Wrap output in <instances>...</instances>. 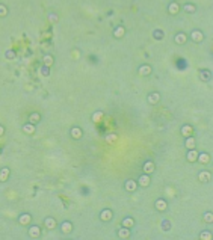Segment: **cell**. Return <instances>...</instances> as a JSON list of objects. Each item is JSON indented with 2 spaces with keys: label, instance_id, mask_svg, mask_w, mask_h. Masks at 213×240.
<instances>
[{
  "label": "cell",
  "instance_id": "6da1fadb",
  "mask_svg": "<svg viewBox=\"0 0 213 240\" xmlns=\"http://www.w3.org/2000/svg\"><path fill=\"white\" fill-rule=\"evenodd\" d=\"M190 39H192L193 42H201V41L204 39L203 32H201V30H192V33H190Z\"/></svg>",
  "mask_w": 213,
  "mask_h": 240
},
{
  "label": "cell",
  "instance_id": "7a4b0ae2",
  "mask_svg": "<svg viewBox=\"0 0 213 240\" xmlns=\"http://www.w3.org/2000/svg\"><path fill=\"white\" fill-rule=\"evenodd\" d=\"M29 236H30L32 239L39 237V236H41V230H39V227H38V225H32V227L29 228Z\"/></svg>",
  "mask_w": 213,
  "mask_h": 240
},
{
  "label": "cell",
  "instance_id": "3957f363",
  "mask_svg": "<svg viewBox=\"0 0 213 240\" xmlns=\"http://www.w3.org/2000/svg\"><path fill=\"white\" fill-rule=\"evenodd\" d=\"M186 159H187V162H189V163L196 162V159H198V152H196L195 150H189V151H187V154H186Z\"/></svg>",
  "mask_w": 213,
  "mask_h": 240
},
{
  "label": "cell",
  "instance_id": "277c9868",
  "mask_svg": "<svg viewBox=\"0 0 213 240\" xmlns=\"http://www.w3.org/2000/svg\"><path fill=\"white\" fill-rule=\"evenodd\" d=\"M174 41H175V44H185V42L187 41L186 33H183V32H178L177 35H175V38H174Z\"/></svg>",
  "mask_w": 213,
  "mask_h": 240
},
{
  "label": "cell",
  "instance_id": "5b68a950",
  "mask_svg": "<svg viewBox=\"0 0 213 240\" xmlns=\"http://www.w3.org/2000/svg\"><path fill=\"white\" fill-rule=\"evenodd\" d=\"M138 184H139V186H142V187H148V186H150V177L147 175V174L141 175V177H139V180H138Z\"/></svg>",
  "mask_w": 213,
  "mask_h": 240
},
{
  "label": "cell",
  "instance_id": "8992f818",
  "mask_svg": "<svg viewBox=\"0 0 213 240\" xmlns=\"http://www.w3.org/2000/svg\"><path fill=\"white\" fill-rule=\"evenodd\" d=\"M30 220H32L30 214H29V213H23V214H20V217H18V224H20V225H27Z\"/></svg>",
  "mask_w": 213,
  "mask_h": 240
},
{
  "label": "cell",
  "instance_id": "52a82bcc",
  "mask_svg": "<svg viewBox=\"0 0 213 240\" xmlns=\"http://www.w3.org/2000/svg\"><path fill=\"white\" fill-rule=\"evenodd\" d=\"M144 172H145L147 175L153 174V172H154V163H153V162H145V163H144Z\"/></svg>",
  "mask_w": 213,
  "mask_h": 240
},
{
  "label": "cell",
  "instance_id": "ba28073f",
  "mask_svg": "<svg viewBox=\"0 0 213 240\" xmlns=\"http://www.w3.org/2000/svg\"><path fill=\"white\" fill-rule=\"evenodd\" d=\"M136 187H138V183L135 180H127L125 181V190L128 192H135L136 190Z\"/></svg>",
  "mask_w": 213,
  "mask_h": 240
},
{
  "label": "cell",
  "instance_id": "9c48e42d",
  "mask_svg": "<svg viewBox=\"0 0 213 240\" xmlns=\"http://www.w3.org/2000/svg\"><path fill=\"white\" fill-rule=\"evenodd\" d=\"M159 100H160V94L159 92H151L148 95V103H150V104H157Z\"/></svg>",
  "mask_w": 213,
  "mask_h": 240
},
{
  "label": "cell",
  "instance_id": "30bf717a",
  "mask_svg": "<svg viewBox=\"0 0 213 240\" xmlns=\"http://www.w3.org/2000/svg\"><path fill=\"white\" fill-rule=\"evenodd\" d=\"M139 74L141 76H150L151 74V66L150 65H141L139 66Z\"/></svg>",
  "mask_w": 213,
  "mask_h": 240
},
{
  "label": "cell",
  "instance_id": "8fae6325",
  "mask_svg": "<svg viewBox=\"0 0 213 240\" xmlns=\"http://www.w3.org/2000/svg\"><path fill=\"white\" fill-rule=\"evenodd\" d=\"M100 219H101L103 222H107V220H110V219H112V212H110L109 209L103 210V212L100 213Z\"/></svg>",
  "mask_w": 213,
  "mask_h": 240
},
{
  "label": "cell",
  "instance_id": "7c38bea8",
  "mask_svg": "<svg viewBox=\"0 0 213 240\" xmlns=\"http://www.w3.org/2000/svg\"><path fill=\"white\" fill-rule=\"evenodd\" d=\"M118 237L120 239H128L130 237V228H125V227L120 228L118 230Z\"/></svg>",
  "mask_w": 213,
  "mask_h": 240
},
{
  "label": "cell",
  "instance_id": "4fadbf2b",
  "mask_svg": "<svg viewBox=\"0 0 213 240\" xmlns=\"http://www.w3.org/2000/svg\"><path fill=\"white\" fill-rule=\"evenodd\" d=\"M71 230H73L71 222H62V224H61V231H62V233L68 234V233H71Z\"/></svg>",
  "mask_w": 213,
  "mask_h": 240
},
{
  "label": "cell",
  "instance_id": "5bb4252c",
  "mask_svg": "<svg viewBox=\"0 0 213 240\" xmlns=\"http://www.w3.org/2000/svg\"><path fill=\"white\" fill-rule=\"evenodd\" d=\"M166 205H168V204H166L165 199H157V201H156V209H157L159 212H165V210H166Z\"/></svg>",
  "mask_w": 213,
  "mask_h": 240
},
{
  "label": "cell",
  "instance_id": "9a60e30c",
  "mask_svg": "<svg viewBox=\"0 0 213 240\" xmlns=\"http://www.w3.org/2000/svg\"><path fill=\"white\" fill-rule=\"evenodd\" d=\"M196 162H200V163H203V165H206V163H209L210 162V156L207 152H203V154H198V159H196Z\"/></svg>",
  "mask_w": 213,
  "mask_h": 240
},
{
  "label": "cell",
  "instance_id": "2e32d148",
  "mask_svg": "<svg viewBox=\"0 0 213 240\" xmlns=\"http://www.w3.org/2000/svg\"><path fill=\"white\" fill-rule=\"evenodd\" d=\"M198 178H200V181L207 183V181H210L212 175H210V172H207V171H203V172H200V174H198Z\"/></svg>",
  "mask_w": 213,
  "mask_h": 240
},
{
  "label": "cell",
  "instance_id": "e0dca14e",
  "mask_svg": "<svg viewBox=\"0 0 213 240\" xmlns=\"http://www.w3.org/2000/svg\"><path fill=\"white\" fill-rule=\"evenodd\" d=\"M192 133H193V128H192L190 125H183V127H182V134L185 136V138H189V136H192Z\"/></svg>",
  "mask_w": 213,
  "mask_h": 240
},
{
  "label": "cell",
  "instance_id": "ac0fdd59",
  "mask_svg": "<svg viewBox=\"0 0 213 240\" xmlns=\"http://www.w3.org/2000/svg\"><path fill=\"white\" fill-rule=\"evenodd\" d=\"M124 33H125V29L123 26H118L115 30H113V36H115V38H123Z\"/></svg>",
  "mask_w": 213,
  "mask_h": 240
},
{
  "label": "cell",
  "instance_id": "d6986e66",
  "mask_svg": "<svg viewBox=\"0 0 213 240\" xmlns=\"http://www.w3.org/2000/svg\"><path fill=\"white\" fill-rule=\"evenodd\" d=\"M39 119H41V115L36 113V112H34V113L29 115V123H30V124H36Z\"/></svg>",
  "mask_w": 213,
  "mask_h": 240
},
{
  "label": "cell",
  "instance_id": "ffe728a7",
  "mask_svg": "<svg viewBox=\"0 0 213 240\" xmlns=\"http://www.w3.org/2000/svg\"><path fill=\"white\" fill-rule=\"evenodd\" d=\"M178 9H180V6H178V3H169V6H168V11H169V14H172V15H175V14H178Z\"/></svg>",
  "mask_w": 213,
  "mask_h": 240
},
{
  "label": "cell",
  "instance_id": "44dd1931",
  "mask_svg": "<svg viewBox=\"0 0 213 240\" xmlns=\"http://www.w3.org/2000/svg\"><path fill=\"white\" fill-rule=\"evenodd\" d=\"M183 11L186 14H193L195 12V5L193 3H185L183 5Z\"/></svg>",
  "mask_w": 213,
  "mask_h": 240
},
{
  "label": "cell",
  "instance_id": "7402d4cb",
  "mask_svg": "<svg viewBox=\"0 0 213 240\" xmlns=\"http://www.w3.org/2000/svg\"><path fill=\"white\" fill-rule=\"evenodd\" d=\"M185 145H186L189 150H195V139H193V136H189V138H186Z\"/></svg>",
  "mask_w": 213,
  "mask_h": 240
},
{
  "label": "cell",
  "instance_id": "603a6c76",
  "mask_svg": "<svg viewBox=\"0 0 213 240\" xmlns=\"http://www.w3.org/2000/svg\"><path fill=\"white\" fill-rule=\"evenodd\" d=\"M71 136H73L74 139H80L82 138V130L79 127H73L71 128Z\"/></svg>",
  "mask_w": 213,
  "mask_h": 240
},
{
  "label": "cell",
  "instance_id": "cb8c5ba5",
  "mask_svg": "<svg viewBox=\"0 0 213 240\" xmlns=\"http://www.w3.org/2000/svg\"><path fill=\"white\" fill-rule=\"evenodd\" d=\"M44 225H45L47 228H55V227H56V220H55L53 217H47V219L44 220Z\"/></svg>",
  "mask_w": 213,
  "mask_h": 240
},
{
  "label": "cell",
  "instance_id": "d4e9b609",
  "mask_svg": "<svg viewBox=\"0 0 213 240\" xmlns=\"http://www.w3.org/2000/svg\"><path fill=\"white\" fill-rule=\"evenodd\" d=\"M8 175H9V169L8 168L0 169V181H6L8 180Z\"/></svg>",
  "mask_w": 213,
  "mask_h": 240
},
{
  "label": "cell",
  "instance_id": "484cf974",
  "mask_svg": "<svg viewBox=\"0 0 213 240\" xmlns=\"http://www.w3.org/2000/svg\"><path fill=\"white\" fill-rule=\"evenodd\" d=\"M133 225H135V220L132 217H125L123 220V227H125V228H132Z\"/></svg>",
  "mask_w": 213,
  "mask_h": 240
},
{
  "label": "cell",
  "instance_id": "4316f807",
  "mask_svg": "<svg viewBox=\"0 0 213 240\" xmlns=\"http://www.w3.org/2000/svg\"><path fill=\"white\" fill-rule=\"evenodd\" d=\"M23 130H24L27 134H32V133L35 131V127H34V124L29 123V124H24V125H23Z\"/></svg>",
  "mask_w": 213,
  "mask_h": 240
},
{
  "label": "cell",
  "instance_id": "83f0119b",
  "mask_svg": "<svg viewBox=\"0 0 213 240\" xmlns=\"http://www.w3.org/2000/svg\"><path fill=\"white\" fill-rule=\"evenodd\" d=\"M42 61H44V65H45V66H50V65L53 63V56H50V55H45V56L42 58Z\"/></svg>",
  "mask_w": 213,
  "mask_h": 240
},
{
  "label": "cell",
  "instance_id": "f1b7e54d",
  "mask_svg": "<svg viewBox=\"0 0 213 240\" xmlns=\"http://www.w3.org/2000/svg\"><path fill=\"white\" fill-rule=\"evenodd\" d=\"M200 239H201V240H210V239H212V233H209V231H203V233L200 234Z\"/></svg>",
  "mask_w": 213,
  "mask_h": 240
},
{
  "label": "cell",
  "instance_id": "f546056e",
  "mask_svg": "<svg viewBox=\"0 0 213 240\" xmlns=\"http://www.w3.org/2000/svg\"><path fill=\"white\" fill-rule=\"evenodd\" d=\"M153 36H154L156 39H162V38H163V30H160V29L154 30V32H153Z\"/></svg>",
  "mask_w": 213,
  "mask_h": 240
},
{
  "label": "cell",
  "instance_id": "4dcf8cb0",
  "mask_svg": "<svg viewBox=\"0 0 213 240\" xmlns=\"http://www.w3.org/2000/svg\"><path fill=\"white\" fill-rule=\"evenodd\" d=\"M204 220H206V222H209V224H212V222H213V214H212V212L204 213Z\"/></svg>",
  "mask_w": 213,
  "mask_h": 240
},
{
  "label": "cell",
  "instance_id": "1f68e13d",
  "mask_svg": "<svg viewBox=\"0 0 213 240\" xmlns=\"http://www.w3.org/2000/svg\"><path fill=\"white\" fill-rule=\"evenodd\" d=\"M101 116H103V112H95V113L92 115V121H94V123L100 121V119H101Z\"/></svg>",
  "mask_w": 213,
  "mask_h": 240
},
{
  "label": "cell",
  "instance_id": "d6a6232c",
  "mask_svg": "<svg viewBox=\"0 0 213 240\" xmlns=\"http://www.w3.org/2000/svg\"><path fill=\"white\" fill-rule=\"evenodd\" d=\"M200 79H201V80H209V79H210V73H209V71H201Z\"/></svg>",
  "mask_w": 213,
  "mask_h": 240
},
{
  "label": "cell",
  "instance_id": "836d02e7",
  "mask_svg": "<svg viewBox=\"0 0 213 240\" xmlns=\"http://www.w3.org/2000/svg\"><path fill=\"white\" fill-rule=\"evenodd\" d=\"M8 14V9H6V6L5 5H0V17H5Z\"/></svg>",
  "mask_w": 213,
  "mask_h": 240
},
{
  "label": "cell",
  "instance_id": "e575fe53",
  "mask_svg": "<svg viewBox=\"0 0 213 240\" xmlns=\"http://www.w3.org/2000/svg\"><path fill=\"white\" fill-rule=\"evenodd\" d=\"M115 139H117V136H115V134H110V136H107V138H106V141H107V142H113Z\"/></svg>",
  "mask_w": 213,
  "mask_h": 240
},
{
  "label": "cell",
  "instance_id": "d590c367",
  "mask_svg": "<svg viewBox=\"0 0 213 240\" xmlns=\"http://www.w3.org/2000/svg\"><path fill=\"white\" fill-rule=\"evenodd\" d=\"M6 58H15V53L14 51H6Z\"/></svg>",
  "mask_w": 213,
  "mask_h": 240
},
{
  "label": "cell",
  "instance_id": "8d00e7d4",
  "mask_svg": "<svg viewBox=\"0 0 213 240\" xmlns=\"http://www.w3.org/2000/svg\"><path fill=\"white\" fill-rule=\"evenodd\" d=\"M168 227H171V224H168V220H165V222H163V228H165V231H166Z\"/></svg>",
  "mask_w": 213,
  "mask_h": 240
},
{
  "label": "cell",
  "instance_id": "74e56055",
  "mask_svg": "<svg viewBox=\"0 0 213 240\" xmlns=\"http://www.w3.org/2000/svg\"><path fill=\"white\" fill-rule=\"evenodd\" d=\"M3 133H5V127H3V125H0V136H2Z\"/></svg>",
  "mask_w": 213,
  "mask_h": 240
}]
</instances>
